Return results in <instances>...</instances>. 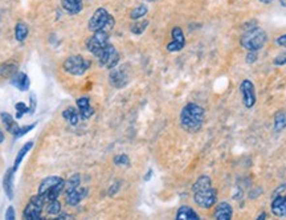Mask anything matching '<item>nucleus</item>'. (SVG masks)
<instances>
[{
  "label": "nucleus",
  "instance_id": "nucleus-1",
  "mask_svg": "<svg viewBox=\"0 0 286 220\" xmlns=\"http://www.w3.org/2000/svg\"><path fill=\"white\" fill-rule=\"evenodd\" d=\"M204 124V109L195 102H188L181 111V126L188 133H196Z\"/></svg>",
  "mask_w": 286,
  "mask_h": 220
},
{
  "label": "nucleus",
  "instance_id": "nucleus-2",
  "mask_svg": "<svg viewBox=\"0 0 286 220\" xmlns=\"http://www.w3.org/2000/svg\"><path fill=\"white\" fill-rule=\"evenodd\" d=\"M266 41H268V35L265 31L260 27H252L241 36L240 44L248 52H258L264 48Z\"/></svg>",
  "mask_w": 286,
  "mask_h": 220
},
{
  "label": "nucleus",
  "instance_id": "nucleus-3",
  "mask_svg": "<svg viewBox=\"0 0 286 220\" xmlns=\"http://www.w3.org/2000/svg\"><path fill=\"white\" fill-rule=\"evenodd\" d=\"M116 25L114 17L109 14V11L100 7L94 11V14L91 15L88 23V28L90 32H98V31H104V32H110Z\"/></svg>",
  "mask_w": 286,
  "mask_h": 220
},
{
  "label": "nucleus",
  "instance_id": "nucleus-4",
  "mask_svg": "<svg viewBox=\"0 0 286 220\" xmlns=\"http://www.w3.org/2000/svg\"><path fill=\"white\" fill-rule=\"evenodd\" d=\"M89 68H90V61L86 60L85 57L81 55L69 56L62 64L64 72L71 76H84Z\"/></svg>",
  "mask_w": 286,
  "mask_h": 220
},
{
  "label": "nucleus",
  "instance_id": "nucleus-5",
  "mask_svg": "<svg viewBox=\"0 0 286 220\" xmlns=\"http://www.w3.org/2000/svg\"><path fill=\"white\" fill-rule=\"evenodd\" d=\"M95 57L101 68H106V69H114L120 63V53L113 44L106 45Z\"/></svg>",
  "mask_w": 286,
  "mask_h": 220
},
{
  "label": "nucleus",
  "instance_id": "nucleus-6",
  "mask_svg": "<svg viewBox=\"0 0 286 220\" xmlns=\"http://www.w3.org/2000/svg\"><path fill=\"white\" fill-rule=\"evenodd\" d=\"M44 207H45V198L40 194L33 195L23 211V220H33L37 216H40Z\"/></svg>",
  "mask_w": 286,
  "mask_h": 220
},
{
  "label": "nucleus",
  "instance_id": "nucleus-7",
  "mask_svg": "<svg viewBox=\"0 0 286 220\" xmlns=\"http://www.w3.org/2000/svg\"><path fill=\"white\" fill-rule=\"evenodd\" d=\"M107 44H110L109 43V33L104 32V31H98V32H93V35L88 39L86 49L89 50L91 55L97 56Z\"/></svg>",
  "mask_w": 286,
  "mask_h": 220
},
{
  "label": "nucleus",
  "instance_id": "nucleus-8",
  "mask_svg": "<svg viewBox=\"0 0 286 220\" xmlns=\"http://www.w3.org/2000/svg\"><path fill=\"white\" fill-rule=\"evenodd\" d=\"M240 93L241 97H242V104L246 109H252L253 106L256 105V88H255V84L251 80L245 79V80L241 81Z\"/></svg>",
  "mask_w": 286,
  "mask_h": 220
},
{
  "label": "nucleus",
  "instance_id": "nucleus-9",
  "mask_svg": "<svg viewBox=\"0 0 286 220\" xmlns=\"http://www.w3.org/2000/svg\"><path fill=\"white\" fill-rule=\"evenodd\" d=\"M194 200H195L196 204L201 208H211L217 202V191L213 187H211V189H207V190L194 192Z\"/></svg>",
  "mask_w": 286,
  "mask_h": 220
},
{
  "label": "nucleus",
  "instance_id": "nucleus-10",
  "mask_svg": "<svg viewBox=\"0 0 286 220\" xmlns=\"http://www.w3.org/2000/svg\"><path fill=\"white\" fill-rule=\"evenodd\" d=\"M171 37H172V40L167 44V50L168 52H179L184 47H186V36H184V32L181 30V27H174L172 30H171Z\"/></svg>",
  "mask_w": 286,
  "mask_h": 220
},
{
  "label": "nucleus",
  "instance_id": "nucleus-11",
  "mask_svg": "<svg viewBox=\"0 0 286 220\" xmlns=\"http://www.w3.org/2000/svg\"><path fill=\"white\" fill-rule=\"evenodd\" d=\"M125 66H116L114 69H111L110 73V82L111 85L116 86L118 89L120 88H123V86L127 84V75H126L125 69H123Z\"/></svg>",
  "mask_w": 286,
  "mask_h": 220
},
{
  "label": "nucleus",
  "instance_id": "nucleus-12",
  "mask_svg": "<svg viewBox=\"0 0 286 220\" xmlns=\"http://www.w3.org/2000/svg\"><path fill=\"white\" fill-rule=\"evenodd\" d=\"M75 104H77V108H78L82 120H89L91 115L94 114V109L90 105L89 97H80V98H77Z\"/></svg>",
  "mask_w": 286,
  "mask_h": 220
},
{
  "label": "nucleus",
  "instance_id": "nucleus-13",
  "mask_svg": "<svg viewBox=\"0 0 286 220\" xmlns=\"http://www.w3.org/2000/svg\"><path fill=\"white\" fill-rule=\"evenodd\" d=\"M86 194H88V189H85V187H78V189H75V191L68 192V194H65L66 205L75 207V205L78 204L81 200L85 198Z\"/></svg>",
  "mask_w": 286,
  "mask_h": 220
},
{
  "label": "nucleus",
  "instance_id": "nucleus-14",
  "mask_svg": "<svg viewBox=\"0 0 286 220\" xmlns=\"http://www.w3.org/2000/svg\"><path fill=\"white\" fill-rule=\"evenodd\" d=\"M11 84L15 86L16 89L20 92H27L30 86V80L27 73L24 72H17L12 79H11Z\"/></svg>",
  "mask_w": 286,
  "mask_h": 220
},
{
  "label": "nucleus",
  "instance_id": "nucleus-15",
  "mask_svg": "<svg viewBox=\"0 0 286 220\" xmlns=\"http://www.w3.org/2000/svg\"><path fill=\"white\" fill-rule=\"evenodd\" d=\"M0 120H1V122H3L5 130L8 131L10 134H12L14 137L17 134V131H19V129H20V126L17 125V122L15 121V118H14L10 113H7V111H1V113H0Z\"/></svg>",
  "mask_w": 286,
  "mask_h": 220
},
{
  "label": "nucleus",
  "instance_id": "nucleus-16",
  "mask_svg": "<svg viewBox=\"0 0 286 220\" xmlns=\"http://www.w3.org/2000/svg\"><path fill=\"white\" fill-rule=\"evenodd\" d=\"M271 212L278 218H286V196L277 195L271 202Z\"/></svg>",
  "mask_w": 286,
  "mask_h": 220
},
{
  "label": "nucleus",
  "instance_id": "nucleus-17",
  "mask_svg": "<svg viewBox=\"0 0 286 220\" xmlns=\"http://www.w3.org/2000/svg\"><path fill=\"white\" fill-rule=\"evenodd\" d=\"M16 171L11 167L5 171L4 178H3V189H4L5 195L8 199L14 198V178H15Z\"/></svg>",
  "mask_w": 286,
  "mask_h": 220
},
{
  "label": "nucleus",
  "instance_id": "nucleus-18",
  "mask_svg": "<svg viewBox=\"0 0 286 220\" xmlns=\"http://www.w3.org/2000/svg\"><path fill=\"white\" fill-rule=\"evenodd\" d=\"M232 215H233V208L229 203H220V204L216 205V220H232Z\"/></svg>",
  "mask_w": 286,
  "mask_h": 220
},
{
  "label": "nucleus",
  "instance_id": "nucleus-19",
  "mask_svg": "<svg viewBox=\"0 0 286 220\" xmlns=\"http://www.w3.org/2000/svg\"><path fill=\"white\" fill-rule=\"evenodd\" d=\"M61 5L72 16L78 15L84 8L82 0H61Z\"/></svg>",
  "mask_w": 286,
  "mask_h": 220
},
{
  "label": "nucleus",
  "instance_id": "nucleus-20",
  "mask_svg": "<svg viewBox=\"0 0 286 220\" xmlns=\"http://www.w3.org/2000/svg\"><path fill=\"white\" fill-rule=\"evenodd\" d=\"M61 180H62V178H61V176H57V175H52V176H48V178H45V179L41 182L40 186H39V194L44 196L46 192H48V191L52 189V187H55L57 183H60Z\"/></svg>",
  "mask_w": 286,
  "mask_h": 220
},
{
  "label": "nucleus",
  "instance_id": "nucleus-21",
  "mask_svg": "<svg viewBox=\"0 0 286 220\" xmlns=\"http://www.w3.org/2000/svg\"><path fill=\"white\" fill-rule=\"evenodd\" d=\"M62 117H64V120L68 121V124L72 126H75L80 124V111L75 109V108H73V106H72V108H66V109L62 111Z\"/></svg>",
  "mask_w": 286,
  "mask_h": 220
},
{
  "label": "nucleus",
  "instance_id": "nucleus-22",
  "mask_svg": "<svg viewBox=\"0 0 286 220\" xmlns=\"http://www.w3.org/2000/svg\"><path fill=\"white\" fill-rule=\"evenodd\" d=\"M175 220H199V216L195 212V210H192L188 205H181V208L178 210L175 216Z\"/></svg>",
  "mask_w": 286,
  "mask_h": 220
},
{
  "label": "nucleus",
  "instance_id": "nucleus-23",
  "mask_svg": "<svg viewBox=\"0 0 286 220\" xmlns=\"http://www.w3.org/2000/svg\"><path fill=\"white\" fill-rule=\"evenodd\" d=\"M19 72V66L16 63H12V61H8V63H4L0 65V76H3L4 79H12L14 76Z\"/></svg>",
  "mask_w": 286,
  "mask_h": 220
},
{
  "label": "nucleus",
  "instance_id": "nucleus-24",
  "mask_svg": "<svg viewBox=\"0 0 286 220\" xmlns=\"http://www.w3.org/2000/svg\"><path fill=\"white\" fill-rule=\"evenodd\" d=\"M212 187V180L208 175H201L199 176L196 182L192 186V191L194 192H197V191L207 190V189H211Z\"/></svg>",
  "mask_w": 286,
  "mask_h": 220
},
{
  "label": "nucleus",
  "instance_id": "nucleus-25",
  "mask_svg": "<svg viewBox=\"0 0 286 220\" xmlns=\"http://www.w3.org/2000/svg\"><path fill=\"white\" fill-rule=\"evenodd\" d=\"M28 33H30V28H28V25L23 23V21H19V23H16L15 25V39L16 41H19V43H23V41L28 37Z\"/></svg>",
  "mask_w": 286,
  "mask_h": 220
},
{
  "label": "nucleus",
  "instance_id": "nucleus-26",
  "mask_svg": "<svg viewBox=\"0 0 286 220\" xmlns=\"http://www.w3.org/2000/svg\"><path fill=\"white\" fill-rule=\"evenodd\" d=\"M32 147H33V142H32V141H30V142H27V143H25V145L23 146V147H21L20 150H19V153H17V155H16L15 162H14V167H12L14 170L16 171L17 169H19V166H20L21 160L24 159V157L27 154H28V153H30Z\"/></svg>",
  "mask_w": 286,
  "mask_h": 220
},
{
  "label": "nucleus",
  "instance_id": "nucleus-27",
  "mask_svg": "<svg viewBox=\"0 0 286 220\" xmlns=\"http://www.w3.org/2000/svg\"><path fill=\"white\" fill-rule=\"evenodd\" d=\"M64 187H65V180L62 179L60 183H57L55 187H52V189L46 192L45 195H44L45 200L59 199V196L61 195V192H62V190H64Z\"/></svg>",
  "mask_w": 286,
  "mask_h": 220
},
{
  "label": "nucleus",
  "instance_id": "nucleus-28",
  "mask_svg": "<svg viewBox=\"0 0 286 220\" xmlns=\"http://www.w3.org/2000/svg\"><path fill=\"white\" fill-rule=\"evenodd\" d=\"M147 12H149V7L146 4H139L130 11V15L129 16H130L131 20H142L147 15Z\"/></svg>",
  "mask_w": 286,
  "mask_h": 220
},
{
  "label": "nucleus",
  "instance_id": "nucleus-29",
  "mask_svg": "<svg viewBox=\"0 0 286 220\" xmlns=\"http://www.w3.org/2000/svg\"><path fill=\"white\" fill-rule=\"evenodd\" d=\"M150 24V21L149 20H135L133 24L130 25V32L133 35L135 36H141L146 30H147V27Z\"/></svg>",
  "mask_w": 286,
  "mask_h": 220
},
{
  "label": "nucleus",
  "instance_id": "nucleus-30",
  "mask_svg": "<svg viewBox=\"0 0 286 220\" xmlns=\"http://www.w3.org/2000/svg\"><path fill=\"white\" fill-rule=\"evenodd\" d=\"M81 185V176L80 174H73V175L69 178L68 180H65V187H64V190H65V194L68 192H72V191H75V189H78Z\"/></svg>",
  "mask_w": 286,
  "mask_h": 220
},
{
  "label": "nucleus",
  "instance_id": "nucleus-31",
  "mask_svg": "<svg viewBox=\"0 0 286 220\" xmlns=\"http://www.w3.org/2000/svg\"><path fill=\"white\" fill-rule=\"evenodd\" d=\"M286 127V113L284 110L277 111L274 115V131L280 133Z\"/></svg>",
  "mask_w": 286,
  "mask_h": 220
},
{
  "label": "nucleus",
  "instance_id": "nucleus-32",
  "mask_svg": "<svg viewBox=\"0 0 286 220\" xmlns=\"http://www.w3.org/2000/svg\"><path fill=\"white\" fill-rule=\"evenodd\" d=\"M45 211H46V214H48V215H53V216L60 215L61 203L59 202V199L46 200Z\"/></svg>",
  "mask_w": 286,
  "mask_h": 220
},
{
  "label": "nucleus",
  "instance_id": "nucleus-33",
  "mask_svg": "<svg viewBox=\"0 0 286 220\" xmlns=\"http://www.w3.org/2000/svg\"><path fill=\"white\" fill-rule=\"evenodd\" d=\"M16 109V118L19 120L24 114H30V106H27L24 102H17L15 105Z\"/></svg>",
  "mask_w": 286,
  "mask_h": 220
},
{
  "label": "nucleus",
  "instance_id": "nucleus-34",
  "mask_svg": "<svg viewBox=\"0 0 286 220\" xmlns=\"http://www.w3.org/2000/svg\"><path fill=\"white\" fill-rule=\"evenodd\" d=\"M114 163L117 166H129L130 165V158L126 154H120L114 157Z\"/></svg>",
  "mask_w": 286,
  "mask_h": 220
},
{
  "label": "nucleus",
  "instance_id": "nucleus-35",
  "mask_svg": "<svg viewBox=\"0 0 286 220\" xmlns=\"http://www.w3.org/2000/svg\"><path fill=\"white\" fill-rule=\"evenodd\" d=\"M36 127V124H32V125H27V126H23V127H20L19 129V131H17V134L15 135V138H20V137H23V135H25L28 131H30L32 129H35Z\"/></svg>",
  "mask_w": 286,
  "mask_h": 220
},
{
  "label": "nucleus",
  "instance_id": "nucleus-36",
  "mask_svg": "<svg viewBox=\"0 0 286 220\" xmlns=\"http://www.w3.org/2000/svg\"><path fill=\"white\" fill-rule=\"evenodd\" d=\"M273 64L277 66L286 65V52L285 53H281V55L276 56V59H274V61H273Z\"/></svg>",
  "mask_w": 286,
  "mask_h": 220
},
{
  "label": "nucleus",
  "instance_id": "nucleus-37",
  "mask_svg": "<svg viewBox=\"0 0 286 220\" xmlns=\"http://www.w3.org/2000/svg\"><path fill=\"white\" fill-rule=\"evenodd\" d=\"M257 60V52H248V55L245 57V61L248 64H252Z\"/></svg>",
  "mask_w": 286,
  "mask_h": 220
},
{
  "label": "nucleus",
  "instance_id": "nucleus-38",
  "mask_svg": "<svg viewBox=\"0 0 286 220\" xmlns=\"http://www.w3.org/2000/svg\"><path fill=\"white\" fill-rule=\"evenodd\" d=\"M36 104H37V101H36V94H30V114H33L35 113L36 109Z\"/></svg>",
  "mask_w": 286,
  "mask_h": 220
},
{
  "label": "nucleus",
  "instance_id": "nucleus-39",
  "mask_svg": "<svg viewBox=\"0 0 286 220\" xmlns=\"http://www.w3.org/2000/svg\"><path fill=\"white\" fill-rule=\"evenodd\" d=\"M276 44L280 45V47H282V48H285L286 49V33H284V35L278 36V37H277Z\"/></svg>",
  "mask_w": 286,
  "mask_h": 220
},
{
  "label": "nucleus",
  "instance_id": "nucleus-40",
  "mask_svg": "<svg viewBox=\"0 0 286 220\" xmlns=\"http://www.w3.org/2000/svg\"><path fill=\"white\" fill-rule=\"evenodd\" d=\"M118 190H120V183H116V186H111V189L109 190V195L114 196Z\"/></svg>",
  "mask_w": 286,
  "mask_h": 220
},
{
  "label": "nucleus",
  "instance_id": "nucleus-41",
  "mask_svg": "<svg viewBox=\"0 0 286 220\" xmlns=\"http://www.w3.org/2000/svg\"><path fill=\"white\" fill-rule=\"evenodd\" d=\"M151 176H152V170L150 169V170L147 171V174H146V176H145L146 182H149V180L151 179Z\"/></svg>",
  "mask_w": 286,
  "mask_h": 220
},
{
  "label": "nucleus",
  "instance_id": "nucleus-42",
  "mask_svg": "<svg viewBox=\"0 0 286 220\" xmlns=\"http://www.w3.org/2000/svg\"><path fill=\"white\" fill-rule=\"evenodd\" d=\"M256 220H266V212H261L260 215L257 216Z\"/></svg>",
  "mask_w": 286,
  "mask_h": 220
},
{
  "label": "nucleus",
  "instance_id": "nucleus-43",
  "mask_svg": "<svg viewBox=\"0 0 286 220\" xmlns=\"http://www.w3.org/2000/svg\"><path fill=\"white\" fill-rule=\"evenodd\" d=\"M4 142V133L0 130V143H3Z\"/></svg>",
  "mask_w": 286,
  "mask_h": 220
},
{
  "label": "nucleus",
  "instance_id": "nucleus-44",
  "mask_svg": "<svg viewBox=\"0 0 286 220\" xmlns=\"http://www.w3.org/2000/svg\"><path fill=\"white\" fill-rule=\"evenodd\" d=\"M262 4H271L273 3V0H260Z\"/></svg>",
  "mask_w": 286,
  "mask_h": 220
},
{
  "label": "nucleus",
  "instance_id": "nucleus-45",
  "mask_svg": "<svg viewBox=\"0 0 286 220\" xmlns=\"http://www.w3.org/2000/svg\"><path fill=\"white\" fill-rule=\"evenodd\" d=\"M52 220H64V218H62V214H60V215H57L55 218V219H52Z\"/></svg>",
  "mask_w": 286,
  "mask_h": 220
},
{
  "label": "nucleus",
  "instance_id": "nucleus-46",
  "mask_svg": "<svg viewBox=\"0 0 286 220\" xmlns=\"http://www.w3.org/2000/svg\"><path fill=\"white\" fill-rule=\"evenodd\" d=\"M280 4H281L282 7H285V8H286V0H280Z\"/></svg>",
  "mask_w": 286,
  "mask_h": 220
},
{
  "label": "nucleus",
  "instance_id": "nucleus-47",
  "mask_svg": "<svg viewBox=\"0 0 286 220\" xmlns=\"http://www.w3.org/2000/svg\"><path fill=\"white\" fill-rule=\"evenodd\" d=\"M33 220H45V219H44V218H43V216L40 215V216H37V218H35Z\"/></svg>",
  "mask_w": 286,
  "mask_h": 220
},
{
  "label": "nucleus",
  "instance_id": "nucleus-48",
  "mask_svg": "<svg viewBox=\"0 0 286 220\" xmlns=\"http://www.w3.org/2000/svg\"><path fill=\"white\" fill-rule=\"evenodd\" d=\"M147 1H154V0H147Z\"/></svg>",
  "mask_w": 286,
  "mask_h": 220
}]
</instances>
